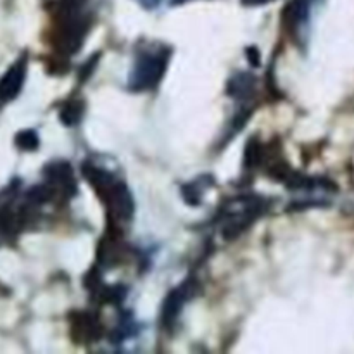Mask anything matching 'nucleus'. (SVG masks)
<instances>
[{
	"label": "nucleus",
	"mask_w": 354,
	"mask_h": 354,
	"mask_svg": "<svg viewBox=\"0 0 354 354\" xmlns=\"http://www.w3.org/2000/svg\"><path fill=\"white\" fill-rule=\"evenodd\" d=\"M85 6L86 0H57L55 3V30L52 35V44L59 54L69 57L76 54L85 41L93 23Z\"/></svg>",
	"instance_id": "1"
},
{
	"label": "nucleus",
	"mask_w": 354,
	"mask_h": 354,
	"mask_svg": "<svg viewBox=\"0 0 354 354\" xmlns=\"http://www.w3.org/2000/svg\"><path fill=\"white\" fill-rule=\"evenodd\" d=\"M266 209H268V203L259 196H242L230 201L220 213V220L223 221V227H221L223 239L227 241L237 239L259 216H263Z\"/></svg>",
	"instance_id": "2"
},
{
	"label": "nucleus",
	"mask_w": 354,
	"mask_h": 354,
	"mask_svg": "<svg viewBox=\"0 0 354 354\" xmlns=\"http://www.w3.org/2000/svg\"><path fill=\"white\" fill-rule=\"evenodd\" d=\"M169 55H171V50L162 45L158 48H144L138 52L130 73L128 88L133 92H147V90L156 88L165 76Z\"/></svg>",
	"instance_id": "3"
},
{
	"label": "nucleus",
	"mask_w": 354,
	"mask_h": 354,
	"mask_svg": "<svg viewBox=\"0 0 354 354\" xmlns=\"http://www.w3.org/2000/svg\"><path fill=\"white\" fill-rule=\"evenodd\" d=\"M197 289L196 280H185L182 286H178L176 289H173L171 292L166 296L165 303H162V313H161V322L166 328L173 327L175 322L178 320L180 313H182L183 306L190 301V297H194Z\"/></svg>",
	"instance_id": "4"
},
{
	"label": "nucleus",
	"mask_w": 354,
	"mask_h": 354,
	"mask_svg": "<svg viewBox=\"0 0 354 354\" xmlns=\"http://www.w3.org/2000/svg\"><path fill=\"white\" fill-rule=\"evenodd\" d=\"M311 0H290L283 9V24L290 37L303 44V35H306V26L310 23Z\"/></svg>",
	"instance_id": "5"
},
{
	"label": "nucleus",
	"mask_w": 354,
	"mask_h": 354,
	"mask_svg": "<svg viewBox=\"0 0 354 354\" xmlns=\"http://www.w3.org/2000/svg\"><path fill=\"white\" fill-rule=\"evenodd\" d=\"M104 328L99 318L92 313H75L71 317V335L80 344H90V342L99 341Z\"/></svg>",
	"instance_id": "6"
},
{
	"label": "nucleus",
	"mask_w": 354,
	"mask_h": 354,
	"mask_svg": "<svg viewBox=\"0 0 354 354\" xmlns=\"http://www.w3.org/2000/svg\"><path fill=\"white\" fill-rule=\"evenodd\" d=\"M45 182L50 183L57 194L71 197L76 192V182L75 175H73V168L69 162L66 161H55L45 166L44 169Z\"/></svg>",
	"instance_id": "7"
},
{
	"label": "nucleus",
	"mask_w": 354,
	"mask_h": 354,
	"mask_svg": "<svg viewBox=\"0 0 354 354\" xmlns=\"http://www.w3.org/2000/svg\"><path fill=\"white\" fill-rule=\"evenodd\" d=\"M26 57H21L0 78V102L7 104L19 95L26 80Z\"/></svg>",
	"instance_id": "8"
},
{
	"label": "nucleus",
	"mask_w": 354,
	"mask_h": 354,
	"mask_svg": "<svg viewBox=\"0 0 354 354\" xmlns=\"http://www.w3.org/2000/svg\"><path fill=\"white\" fill-rule=\"evenodd\" d=\"M227 93L230 97H234L235 100H251L256 93V78L251 73L239 71L228 80L227 85Z\"/></svg>",
	"instance_id": "9"
},
{
	"label": "nucleus",
	"mask_w": 354,
	"mask_h": 354,
	"mask_svg": "<svg viewBox=\"0 0 354 354\" xmlns=\"http://www.w3.org/2000/svg\"><path fill=\"white\" fill-rule=\"evenodd\" d=\"M211 176H201V178L194 180L192 183H187L182 187V196L187 204L190 206H199L201 199H203V192L206 190V183Z\"/></svg>",
	"instance_id": "10"
},
{
	"label": "nucleus",
	"mask_w": 354,
	"mask_h": 354,
	"mask_svg": "<svg viewBox=\"0 0 354 354\" xmlns=\"http://www.w3.org/2000/svg\"><path fill=\"white\" fill-rule=\"evenodd\" d=\"M83 109H85V106H83L82 100H69V102L64 104L59 116H61V121L66 127H75L82 121Z\"/></svg>",
	"instance_id": "11"
},
{
	"label": "nucleus",
	"mask_w": 354,
	"mask_h": 354,
	"mask_svg": "<svg viewBox=\"0 0 354 354\" xmlns=\"http://www.w3.org/2000/svg\"><path fill=\"white\" fill-rule=\"evenodd\" d=\"M16 145L21 151H37L38 145H40V138L35 130H23L16 135Z\"/></svg>",
	"instance_id": "12"
},
{
	"label": "nucleus",
	"mask_w": 354,
	"mask_h": 354,
	"mask_svg": "<svg viewBox=\"0 0 354 354\" xmlns=\"http://www.w3.org/2000/svg\"><path fill=\"white\" fill-rule=\"evenodd\" d=\"M245 55H248V57L251 59L252 66H258L259 64V54H258V48H256V47H249L248 50H245Z\"/></svg>",
	"instance_id": "13"
},
{
	"label": "nucleus",
	"mask_w": 354,
	"mask_h": 354,
	"mask_svg": "<svg viewBox=\"0 0 354 354\" xmlns=\"http://www.w3.org/2000/svg\"><path fill=\"white\" fill-rule=\"evenodd\" d=\"M268 2H272V0H242L244 6H265Z\"/></svg>",
	"instance_id": "14"
},
{
	"label": "nucleus",
	"mask_w": 354,
	"mask_h": 354,
	"mask_svg": "<svg viewBox=\"0 0 354 354\" xmlns=\"http://www.w3.org/2000/svg\"><path fill=\"white\" fill-rule=\"evenodd\" d=\"M138 2H140L145 9H154V7L159 3V0H138Z\"/></svg>",
	"instance_id": "15"
},
{
	"label": "nucleus",
	"mask_w": 354,
	"mask_h": 354,
	"mask_svg": "<svg viewBox=\"0 0 354 354\" xmlns=\"http://www.w3.org/2000/svg\"><path fill=\"white\" fill-rule=\"evenodd\" d=\"M187 2V0H171V3H183Z\"/></svg>",
	"instance_id": "16"
}]
</instances>
